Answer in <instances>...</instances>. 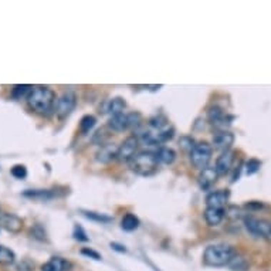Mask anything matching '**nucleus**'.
<instances>
[{
	"instance_id": "10",
	"label": "nucleus",
	"mask_w": 271,
	"mask_h": 271,
	"mask_svg": "<svg viewBox=\"0 0 271 271\" xmlns=\"http://www.w3.org/2000/svg\"><path fill=\"white\" fill-rule=\"evenodd\" d=\"M234 143V135L229 131H219L213 136V145L218 151L227 152L230 151L232 145Z\"/></svg>"
},
{
	"instance_id": "7",
	"label": "nucleus",
	"mask_w": 271,
	"mask_h": 271,
	"mask_svg": "<svg viewBox=\"0 0 271 271\" xmlns=\"http://www.w3.org/2000/svg\"><path fill=\"white\" fill-rule=\"evenodd\" d=\"M77 105V95L73 91H66L56 102V114L57 117L64 120L74 111Z\"/></svg>"
},
{
	"instance_id": "23",
	"label": "nucleus",
	"mask_w": 271,
	"mask_h": 271,
	"mask_svg": "<svg viewBox=\"0 0 271 271\" xmlns=\"http://www.w3.org/2000/svg\"><path fill=\"white\" fill-rule=\"evenodd\" d=\"M31 90H33L31 85H24V84H23V85H15V87H13V91H12V95H13V98H16V99H22V98H26V99H27Z\"/></svg>"
},
{
	"instance_id": "18",
	"label": "nucleus",
	"mask_w": 271,
	"mask_h": 271,
	"mask_svg": "<svg viewBox=\"0 0 271 271\" xmlns=\"http://www.w3.org/2000/svg\"><path fill=\"white\" fill-rule=\"evenodd\" d=\"M23 196L26 197H30V199H34V200H50L57 196L56 192L50 190V189H31V190H26Z\"/></svg>"
},
{
	"instance_id": "22",
	"label": "nucleus",
	"mask_w": 271,
	"mask_h": 271,
	"mask_svg": "<svg viewBox=\"0 0 271 271\" xmlns=\"http://www.w3.org/2000/svg\"><path fill=\"white\" fill-rule=\"evenodd\" d=\"M15 261V251L6 247V246H0V265H12Z\"/></svg>"
},
{
	"instance_id": "8",
	"label": "nucleus",
	"mask_w": 271,
	"mask_h": 271,
	"mask_svg": "<svg viewBox=\"0 0 271 271\" xmlns=\"http://www.w3.org/2000/svg\"><path fill=\"white\" fill-rule=\"evenodd\" d=\"M138 145H139V139H138L135 135L128 136V138L118 146L117 159L121 160V162H131L132 158L135 156Z\"/></svg>"
},
{
	"instance_id": "9",
	"label": "nucleus",
	"mask_w": 271,
	"mask_h": 271,
	"mask_svg": "<svg viewBox=\"0 0 271 271\" xmlns=\"http://www.w3.org/2000/svg\"><path fill=\"white\" fill-rule=\"evenodd\" d=\"M0 226L8 232L19 233L23 229V220L13 213H0Z\"/></svg>"
},
{
	"instance_id": "20",
	"label": "nucleus",
	"mask_w": 271,
	"mask_h": 271,
	"mask_svg": "<svg viewBox=\"0 0 271 271\" xmlns=\"http://www.w3.org/2000/svg\"><path fill=\"white\" fill-rule=\"evenodd\" d=\"M127 106V102L122 99L121 97L113 98L108 101L106 104V113L110 114L111 117H115V115H120V114H124V110Z\"/></svg>"
},
{
	"instance_id": "25",
	"label": "nucleus",
	"mask_w": 271,
	"mask_h": 271,
	"mask_svg": "<svg viewBox=\"0 0 271 271\" xmlns=\"http://www.w3.org/2000/svg\"><path fill=\"white\" fill-rule=\"evenodd\" d=\"M83 214L87 219L98 222V223H110L113 220V218H110L106 214H102V213H97V211H83Z\"/></svg>"
},
{
	"instance_id": "19",
	"label": "nucleus",
	"mask_w": 271,
	"mask_h": 271,
	"mask_svg": "<svg viewBox=\"0 0 271 271\" xmlns=\"http://www.w3.org/2000/svg\"><path fill=\"white\" fill-rule=\"evenodd\" d=\"M155 155H156L158 162L164 164V165H171V164H174L175 159H176V152L172 148H168V146L159 148Z\"/></svg>"
},
{
	"instance_id": "4",
	"label": "nucleus",
	"mask_w": 271,
	"mask_h": 271,
	"mask_svg": "<svg viewBox=\"0 0 271 271\" xmlns=\"http://www.w3.org/2000/svg\"><path fill=\"white\" fill-rule=\"evenodd\" d=\"M213 148L207 142H199L195 143L193 149L190 151V162L192 165L197 169H204L209 166V162L211 159Z\"/></svg>"
},
{
	"instance_id": "28",
	"label": "nucleus",
	"mask_w": 271,
	"mask_h": 271,
	"mask_svg": "<svg viewBox=\"0 0 271 271\" xmlns=\"http://www.w3.org/2000/svg\"><path fill=\"white\" fill-rule=\"evenodd\" d=\"M73 236H74V239L78 241H88L90 240V237L87 236L85 230H84L81 226H78V225L74 227V233H73Z\"/></svg>"
},
{
	"instance_id": "24",
	"label": "nucleus",
	"mask_w": 271,
	"mask_h": 271,
	"mask_svg": "<svg viewBox=\"0 0 271 271\" xmlns=\"http://www.w3.org/2000/svg\"><path fill=\"white\" fill-rule=\"evenodd\" d=\"M95 122H97L95 117H92V115H85V117L81 118V122H80V131L83 132L84 135L88 134L91 129L95 127Z\"/></svg>"
},
{
	"instance_id": "27",
	"label": "nucleus",
	"mask_w": 271,
	"mask_h": 271,
	"mask_svg": "<svg viewBox=\"0 0 271 271\" xmlns=\"http://www.w3.org/2000/svg\"><path fill=\"white\" fill-rule=\"evenodd\" d=\"M261 168V162L257 160V159H250L249 162L246 164V174L247 175H254L260 171Z\"/></svg>"
},
{
	"instance_id": "21",
	"label": "nucleus",
	"mask_w": 271,
	"mask_h": 271,
	"mask_svg": "<svg viewBox=\"0 0 271 271\" xmlns=\"http://www.w3.org/2000/svg\"><path fill=\"white\" fill-rule=\"evenodd\" d=\"M121 227L125 230V232H134L139 227V219L136 218L135 214L132 213H128L125 214L122 220H121Z\"/></svg>"
},
{
	"instance_id": "6",
	"label": "nucleus",
	"mask_w": 271,
	"mask_h": 271,
	"mask_svg": "<svg viewBox=\"0 0 271 271\" xmlns=\"http://www.w3.org/2000/svg\"><path fill=\"white\" fill-rule=\"evenodd\" d=\"M244 225H246V229L253 236L264 239L265 241H270L271 243V222L264 220V219L246 218Z\"/></svg>"
},
{
	"instance_id": "12",
	"label": "nucleus",
	"mask_w": 271,
	"mask_h": 271,
	"mask_svg": "<svg viewBox=\"0 0 271 271\" xmlns=\"http://www.w3.org/2000/svg\"><path fill=\"white\" fill-rule=\"evenodd\" d=\"M227 202H229V192L227 190H216V192H211L210 195L206 197L207 207L225 209Z\"/></svg>"
},
{
	"instance_id": "15",
	"label": "nucleus",
	"mask_w": 271,
	"mask_h": 271,
	"mask_svg": "<svg viewBox=\"0 0 271 271\" xmlns=\"http://www.w3.org/2000/svg\"><path fill=\"white\" fill-rule=\"evenodd\" d=\"M207 117H209V121L211 122V125L213 127H216V128H223V131H226V125H229L230 122V118H227V115L223 113V110H220L219 106H213L209 110V114H207Z\"/></svg>"
},
{
	"instance_id": "16",
	"label": "nucleus",
	"mask_w": 271,
	"mask_h": 271,
	"mask_svg": "<svg viewBox=\"0 0 271 271\" xmlns=\"http://www.w3.org/2000/svg\"><path fill=\"white\" fill-rule=\"evenodd\" d=\"M226 216L225 209H214V207H206L204 210V220L209 226H219Z\"/></svg>"
},
{
	"instance_id": "30",
	"label": "nucleus",
	"mask_w": 271,
	"mask_h": 271,
	"mask_svg": "<svg viewBox=\"0 0 271 271\" xmlns=\"http://www.w3.org/2000/svg\"><path fill=\"white\" fill-rule=\"evenodd\" d=\"M111 249L115 250V251H120V253H127V249H125V246H122V244H118V243H111Z\"/></svg>"
},
{
	"instance_id": "29",
	"label": "nucleus",
	"mask_w": 271,
	"mask_h": 271,
	"mask_svg": "<svg viewBox=\"0 0 271 271\" xmlns=\"http://www.w3.org/2000/svg\"><path fill=\"white\" fill-rule=\"evenodd\" d=\"M81 253H83L84 256L91 257V258H94V260H101V256H99V253H97L95 250L88 249V247H84V249L81 250Z\"/></svg>"
},
{
	"instance_id": "17",
	"label": "nucleus",
	"mask_w": 271,
	"mask_h": 271,
	"mask_svg": "<svg viewBox=\"0 0 271 271\" xmlns=\"http://www.w3.org/2000/svg\"><path fill=\"white\" fill-rule=\"evenodd\" d=\"M117 153H118V148L113 145H102L101 149L97 152V160L101 164H108L117 159Z\"/></svg>"
},
{
	"instance_id": "14",
	"label": "nucleus",
	"mask_w": 271,
	"mask_h": 271,
	"mask_svg": "<svg viewBox=\"0 0 271 271\" xmlns=\"http://www.w3.org/2000/svg\"><path fill=\"white\" fill-rule=\"evenodd\" d=\"M73 264L63 257H51L48 261L41 265V271H71Z\"/></svg>"
},
{
	"instance_id": "1",
	"label": "nucleus",
	"mask_w": 271,
	"mask_h": 271,
	"mask_svg": "<svg viewBox=\"0 0 271 271\" xmlns=\"http://www.w3.org/2000/svg\"><path fill=\"white\" fill-rule=\"evenodd\" d=\"M27 104L34 113L47 115L56 106V94L47 87H33L27 97Z\"/></svg>"
},
{
	"instance_id": "3",
	"label": "nucleus",
	"mask_w": 271,
	"mask_h": 271,
	"mask_svg": "<svg viewBox=\"0 0 271 271\" xmlns=\"http://www.w3.org/2000/svg\"><path fill=\"white\" fill-rule=\"evenodd\" d=\"M131 169L136 175L141 176H151L158 169V159L152 152H139L131 160Z\"/></svg>"
},
{
	"instance_id": "11",
	"label": "nucleus",
	"mask_w": 271,
	"mask_h": 271,
	"mask_svg": "<svg viewBox=\"0 0 271 271\" xmlns=\"http://www.w3.org/2000/svg\"><path fill=\"white\" fill-rule=\"evenodd\" d=\"M233 162H234V152L233 151L223 152V153L218 158V160H216V166H214V169H216V172H218L219 176L229 174L230 169H232V166H233Z\"/></svg>"
},
{
	"instance_id": "26",
	"label": "nucleus",
	"mask_w": 271,
	"mask_h": 271,
	"mask_svg": "<svg viewBox=\"0 0 271 271\" xmlns=\"http://www.w3.org/2000/svg\"><path fill=\"white\" fill-rule=\"evenodd\" d=\"M10 174L16 179H24L27 176V168L24 165H15L10 169Z\"/></svg>"
},
{
	"instance_id": "5",
	"label": "nucleus",
	"mask_w": 271,
	"mask_h": 271,
	"mask_svg": "<svg viewBox=\"0 0 271 271\" xmlns=\"http://www.w3.org/2000/svg\"><path fill=\"white\" fill-rule=\"evenodd\" d=\"M139 122H141V115L138 113H124L111 117V120L108 122V128L111 131H115V132H122V131H127L129 128H134Z\"/></svg>"
},
{
	"instance_id": "13",
	"label": "nucleus",
	"mask_w": 271,
	"mask_h": 271,
	"mask_svg": "<svg viewBox=\"0 0 271 271\" xmlns=\"http://www.w3.org/2000/svg\"><path fill=\"white\" fill-rule=\"evenodd\" d=\"M218 176L219 175L216 172V169L211 168V166H207V168L202 169V172L199 175V186H200V189L209 190L216 183Z\"/></svg>"
},
{
	"instance_id": "2",
	"label": "nucleus",
	"mask_w": 271,
	"mask_h": 271,
	"mask_svg": "<svg viewBox=\"0 0 271 271\" xmlns=\"http://www.w3.org/2000/svg\"><path fill=\"white\" fill-rule=\"evenodd\" d=\"M234 258V250L229 244H211L203 253V261L209 267H225Z\"/></svg>"
}]
</instances>
